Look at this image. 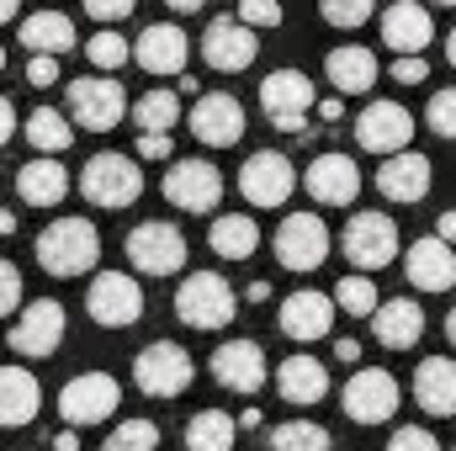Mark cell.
I'll list each match as a JSON object with an SVG mask.
<instances>
[{
  "mask_svg": "<svg viewBox=\"0 0 456 451\" xmlns=\"http://www.w3.org/2000/svg\"><path fill=\"white\" fill-rule=\"evenodd\" d=\"M0 70H5V48H0Z\"/></svg>",
  "mask_w": 456,
  "mask_h": 451,
  "instance_id": "61",
  "label": "cell"
},
{
  "mask_svg": "<svg viewBox=\"0 0 456 451\" xmlns=\"http://www.w3.org/2000/svg\"><path fill=\"white\" fill-rule=\"evenodd\" d=\"M335 324V298L324 292H292L281 303V335L287 340H324Z\"/></svg>",
  "mask_w": 456,
  "mask_h": 451,
  "instance_id": "24",
  "label": "cell"
},
{
  "mask_svg": "<svg viewBox=\"0 0 456 451\" xmlns=\"http://www.w3.org/2000/svg\"><path fill=\"white\" fill-rule=\"evenodd\" d=\"M271 451H330V430L314 420H292L271 430Z\"/></svg>",
  "mask_w": 456,
  "mask_h": 451,
  "instance_id": "37",
  "label": "cell"
},
{
  "mask_svg": "<svg viewBox=\"0 0 456 451\" xmlns=\"http://www.w3.org/2000/svg\"><path fill=\"white\" fill-rule=\"evenodd\" d=\"M21 43L32 48V59H59L75 48V21L59 16V11H37L21 21Z\"/></svg>",
  "mask_w": 456,
  "mask_h": 451,
  "instance_id": "31",
  "label": "cell"
},
{
  "mask_svg": "<svg viewBox=\"0 0 456 451\" xmlns=\"http://www.w3.org/2000/svg\"><path fill=\"white\" fill-rule=\"evenodd\" d=\"M377 192L387 197V202H419L425 192H430V160L425 154H393L382 170H377Z\"/></svg>",
  "mask_w": 456,
  "mask_h": 451,
  "instance_id": "25",
  "label": "cell"
},
{
  "mask_svg": "<svg viewBox=\"0 0 456 451\" xmlns=\"http://www.w3.org/2000/svg\"><path fill=\"white\" fill-rule=\"evenodd\" d=\"M260 107H265V117H271V127L308 138V112L319 107V96H314V80H308V75L276 70V75L260 80Z\"/></svg>",
  "mask_w": 456,
  "mask_h": 451,
  "instance_id": "2",
  "label": "cell"
},
{
  "mask_svg": "<svg viewBox=\"0 0 456 451\" xmlns=\"http://www.w3.org/2000/svg\"><path fill=\"white\" fill-rule=\"evenodd\" d=\"M86 59L96 64V70H122L127 59H133V43H122V32H96L91 43H86Z\"/></svg>",
  "mask_w": 456,
  "mask_h": 451,
  "instance_id": "38",
  "label": "cell"
},
{
  "mask_svg": "<svg viewBox=\"0 0 456 451\" xmlns=\"http://www.w3.org/2000/svg\"><path fill=\"white\" fill-rule=\"evenodd\" d=\"M127 260L138 266V271H149V276H170V271H181L186 266V234L175 224H138L127 234Z\"/></svg>",
  "mask_w": 456,
  "mask_h": 451,
  "instance_id": "8",
  "label": "cell"
},
{
  "mask_svg": "<svg viewBox=\"0 0 456 451\" xmlns=\"http://www.w3.org/2000/svg\"><path fill=\"white\" fill-rule=\"evenodd\" d=\"M102 451H159V430L149 420H122Z\"/></svg>",
  "mask_w": 456,
  "mask_h": 451,
  "instance_id": "39",
  "label": "cell"
},
{
  "mask_svg": "<svg viewBox=\"0 0 456 451\" xmlns=\"http://www.w3.org/2000/svg\"><path fill=\"white\" fill-rule=\"evenodd\" d=\"M276 388H281L287 404H319V398L330 393V372H324V361H314V356H287V361L276 366Z\"/></svg>",
  "mask_w": 456,
  "mask_h": 451,
  "instance_id": "28",
  "label": "cell"
},
{
  "mask_svg": "<svg viewBox=\"0 0 456 451\" xmlns=\"http://www.w3.org/2000/svg\"><path fill=\"white\" fill-rule=\"evenodd\" d=\"M446 59H452V64H456V32H452V37H446Z\"/></svg>",
  "mask_w": 456,
  "mask_h": 451,
  "instance_id": "60",
  "label": "cell"
},
{
  "mask_svg": "<svg viewBox=\"0 0 456 451\" xmlns=\"http://www.w3.org/2000/svg\"><path fill=\"white\" fill-rule=\"evenodd\" d=\"M403 271H409V282H414L419 292H452L456 287L452 244H441V239H414L409 255H403Z\"/></svg>",
  "mask_w": 456,
  "mask_h": 451,
  "instance_id": "23",
  "label": "cell"
},
{
  "mask_svg": "<svg viewBox=\"0 0 456 451\" xmlns=\"http://www.w3.org/2000/svg\"><path fill=\"white\" fill-rule=\"evenodd\" d=\"M86 308H91L96 324H107V330H127V324H138V314H143V292H138L133 276H122V271H102V276L91 282V292H86Z\"/></svg>",
  "mask_w": 456,
  "mask_h": 451,
  "instance_id": "10",
  "label": "cell"
},
{
  "mask_svg": "<svg viewBox=\"0 0 456 451\" xmlns=\"http://www.w3.org/2000/svg\"><path fill=\"white\" fill-rule=\"evenodd\" d=\"M16 192H21V202H32V208H59V202L69 197V170H64L59 160H32V165L16 170Z\"/></svg>",
  "mask_w": 456,
  "mask_h": 451,
  "instance_id": "27",
  "label": "cell"
},
{
  "mask_svg": "<svg viewBox=\"0 0 456 451\" xmlns=\"http://www.w3.org/2000/svg\"><path fill=\"white\" fill-rule=\"evenodd\" d=\"M319 11H324V21H335V27H361V21L371 16V0H319Z\"/></svg>",
  "mask_w": 456,
  "mask_h": 451,
  "instance_id": "42",
  "label": "cell"
},
{
  "mask_svg": "<svg viewBox=\"0 0 456 451\" xmlns=\"http://www.w3.org/2000/svg\"><path fill=\"white\" fill-rule=\"evenodd\" d=\"M335 356H340V361H355V356H361V345H355V340H335Z\"/></svg>",
  "mask_w": 456,
  "mask_h": 451,
  "instance_id": "52",
  "label": "cell"
},
{
  "mask_svg": "<svg viewBox=\"0 0 456 451\" xmlns=\"http://www.w3.org/2000/svg\"><path fill=\"white\" fill-rule=\"evenodd\" d=\"M53 447H59V451H75V447H80V441H75V436L64 430V436H53Z\"/></svg>",
  "mask_w": 456,
  "mask_h": 451,
  "instance_id": "57",
  "label": "cell"
},
{
  "mask_svg": "<svg viewBox=\"0 0 456 451\" xmlns=\"http://www.w3.org/2000/svg\"><path fill=\"white\" fill-rule=\"evenodd\" d=\"M191 377H197V366H191V356H186L175 340H154V345H143L138 361H133V382H138L149 398H175V393L191 388Z\"/></svg>",
  "mask_w": 456,
  "mask_h": 451,
  "instance_id": "4",
  "label": "cell"
},
{
  "mask_svg": "<svg viewBox=\"0 0 456 451\" xmlns=\"http://www.w3.org/2000/svg\"><path fill=\"white\" fill-rule=\"evenodd\" d=\"M133 122H138V133H170V127L181 122V96H175V91H149V96H138Z\"/></svg>",
  "mask_w": 456,
  "mask_h": 451,
  "instance_id": "36",
  "label": "cell"
},
{
  "mask_svg": "<svg viewBox=\"0 0 456 451\" xmlns=\"http://www.w3.org/2000/svg\"><path fill=\"white\" fill-rule=\"evenodd\" d=\"M165 5H170V11H202L208 0H165Z\"/></svg>",
  "mask_w": 456,
  "mask_h": 451,
  "instance_id": "55",
  "label": "cell"
},
{
  "mask_svg": "<svg viewBox=\"0 0 456 451\" xmlns=\"http://www.w3.org/2000/svg\"><path fill=\"white\" fill-rule=\"evenodd\" d=\"M213 377L224 382L228 393H260L265 382V350L255 340H228L224 350H213Z\"/></svg>",
  "mask_w": 456,
  "mask_h": 451,
  "instance_id": "21",
  "label": "cell"
},
{
  "mask_svg": "<svg viewBox=\"0 0 456 451\" xmlns=\"http://www.w3.org/2000/svg\"><path fill=\"white\" fill-rule=\"evenodd\" d=\"M335 303H340L345 314L366 319V314H377V287H371L366 276H345L340 287H335Z\"/></svg>",
  "mask_w": 456,
  "mask_h": 451,
  "instance_id": "40",
  "label": "cell"
},
{
  "mask_svg": "<svg viewBox=\"0 0 456 451\" xmlns=\"http://www.w3.org/2000/svg\"><path fill=\"white\" fill-rule=\"evenodd\" d=\"M319 112H324V122H340V112H345V107H340V96H335V102H324Z\"/></svg>",
  "mask_w": 456,
  "mask_h": 451,
  "instance_id": "54",
  "label": "cell"
},
{
  "mask_svg": "<svg viewBox=\"0 0 456 451\" xmlns=\"http://www.w3.org/2000/svg\"><path fill=\"white\" fill-rule=\"evenodd\" d=\"M165 197L181 208V213H213L218 197H224V176L208 165V160H175L165 170Z\"/></svg>",
  "mask_w": 456,
  "mask_h": 451,
  "instance_id": "11",
  "label": "cell"
},
{
  "mask_svg": "<svg viewBox=\"0 0 456 451\" xmlns=\"http://www.w3.org/2000/svg\"><path fill=\"white\" fill-rule=\"evenodd\" d=\"M102 260V234L86 218H59L37 234V266L48 276H86Z\"/></svg>",
  "mask_w": 456,
  "mask_h": 451,
  "instance_id": "1",
  "label": "cell"
},
{
  "mask_svg": "<svg viewBox=\"0 0 456 451\" xmlns=\"http://www.w3.org/2000/svg\"><path fill=\"white\" fill-rule=\"evenodd\" d=\"M80 192L96 202V208H127L143 197V170L122 154H96L86 170H80Z\"/></svg>",
  "mask_w": 456,
  "mask_h": 451,
  "instance_id": "5",
  "label": "cell"
},
{
  "mask_svg": "<svg viewBox=\"0 0 456 451\" xmlns=\"http://www.w3.org/2000/svg\"><path fill=\"white\" fill-rule=\"evenodd\" d=\"M27 144H32V149H43V160H48V154H64V149L75 144V127H69V117H64V112L37 107V112L27 117Z\"/></svg>",
  "mask_w": 456,
  "mask_h": 451,
  "instance_id": "35",
  "label": "cell"
},
{
  "mask_svg": "<svg viewBox=\"0 0 456 451\" xmlns=\"http://www.w3.org/2000/svg\"><path fill=\"white\" fill-rule=\"evenodd\" d=\"M425 122H430V133H441V138H456V86H452V91H436V96H430V107H425Z\"/></svg>",
  "mask_w": 456,
  "mask_h": 451,
  "instance_id": "41",
  "label": "cell"
},
{
  "mask_svg": "<svg viewBox=\"0 0 456 451\" xmlns=\"http://www.w3.org/2000/svg\"><path fill=\"white\" fill-rule=\"evenodd\" d=\"M292 186H297L292 160L276 154V149H260V154H249V160L239 165V192H244L249 208H281V202L292 197Z\"/></svg>",
  "mask_w": 456,
  "mask_h": 451,
  "instance_id": "6",
  "label": "cell"
},
{
  "mask_svg": "<svg viewBox=\"0 0 456 451\" xmlns=\"http://www.w3.org/2000/svg\"><path fill=\"white\" fill-rule=\"evenodd\" d=\"M414 138V117L403 112L398 102H371L366 112L355 117V144L366 154H403V144Z\"/></svg>",
  "mask_w": 456,
  "mask_h": 451,
  "instance_id": "15",
  "label": "cell"
},
{
  "mask_svg": "<svg viewBox=\"0 0 456 451\" xmlns=\"http://www.w3.org/2000/svg\"><path fill=\"white\" fill-rule=\"evenodd\" d=\"M11 228H16V218H11V213H5V208H0V239H5V234H11Z\"/></svg>",
  "mask_w": 456,
  "mask_h": 451,
  "instance_id": "58",
  "label": "cell"
},
{
  "mask_svg": "<svg viewBox=\"0 0 456 451\" xmlns=\"http://www.w3.org/2000/svg\"><path fill=\"white\" fill-rule=\"evenodd\" d=\"M43 409V388L21 366H0V425H27Z\"/></svg>",
  "mask_w": 456,
  "mask_h": 451,
  "instance_id": "29",
  "label": "cell"
},
{
  "mask_svg": "<svg viewBox=\"0 0 456 451\" xmlns=\"http://www.w3.org/2000/svg\"><path fill=\"white\" fill-rule=\"evenodd\" d=\"M170 144H175L170 133H143V138H138V154H143V160H165Z\"/></svg>",
  "mask_w": 456,
  "mask_h": 451,
  "instance_id": "49",
  "label": "cell"
},
{
  "mask_svg": "<svg viewBox=\"0 0 456 451\" xmlns=\"http://www.w3.org/2000/svg\"><path fill=\"white\" fill-rule=\"evenodd\" d=\"M441 244H456V213H441V234H436Z\"/></svg>",
  "mask_w": 456,
  "mask_h": 451,
  "instance_id": "51",
  "label": "cell"
},
{
  "mask_svg": "<svg viewBox=\"0 0 456 451\" xmlns=\"http://www.w3.org/2000/svg\"><path fill=\"white\" fill-rule=\"evenodd\" d=\"M414 398H419V409H430V414H456V361L446 356H430V361H419V372H414Z\"/></svg>",
  "mask_w": 456,
  "mask_h": 451,
  "instance_id": "26",
  "label": "cell"
},
{
  "mask_svg": "<svg viewBox=\"0 0 456 451\" xmlns=\"http://www.w3.org/2000/svg\"><path fill=\"white\" fill-rule=\"evenodd\" d=\"M398 398H403V393H398V377H393V372H377V366L355 372L340 393L345 414H350L355 425H382V420H393V414H398Z\"/></svg>",
  "mask_w": 456,
  "mask_h": 451,
  "instance_id": "7",
  "label": "cell"
},
{
  "mask_svg": "<svg viewBox=\"0 0 456 451\" xmlns=\"http://www.w3.org/2000/svg\"><path fill=\"white\" fill-rule=\"evenodd\" d=\"M16 11H21V0H0V21H11Z\"/></svg>",
  "mask_w": 456,
  "mask_h": 451,
  "instance_id": "56",
  "label": "cell"
},
{
  "mask_svg": "<svg viewBox=\"0 0 456 451\" xmlns=\"http://www.w3.org/2000/svg\"><path fill=\"white\" fill-rule=\"evenodd\" d=\"M133 5H138V0H86V11H91L96 21H122V16H133Z\"/></svg>",
  "mask_w": 456,
  "mask_h": 451,
  "instance_id": "47",
  "label": "cell"
},
{
  "mask_svg": "<svg viewBox=\"0 0 456 451\" xmlns=\"http://www.w3.org/2000/svg\"><path fill=\"white\" fill-rule=\"evenodd\" d=\"M202 53H208V64L213 70H224V75H239V70H249L255 64V32L249 27H239L233 16H213L208 21V32H202Z\"/></svg>",
  "mask_w": 456,
  "mask_h": 451,
  "instance_id": "19",
  "label": "cell"
},
{
  "mask_svg": "<svg viewBox=\"0 0 456 451\" xmlns=\"http://www.w3.org/2000/svg\"><path fill=\"white\" fill-rule=\"evenodd\" d=\"M430 37H436V21H430V11H425L419 0H393V5L382 11V43H387L398 59H419V53L430 48Z\"/></svg>",
  "mask_w": 456,
  "mask_h": 451,
  "instance_id": "16",
  "label": "cell"
},
{
  "mask_svg": "<svg viewBox=\"0 0 456 451\" xmlns=\"http://www.w3.org/2000/svg\"><path fill=\"white\" fill-rule=\"evenodd\" d=\"M387 451H441V441L430 430H419V425H403V430H393Z\"/></svg>",
  "mask_w": 456,
  "mask_h": 451,
  "instance_id": "44",
  "label": "cell"
},
{
  "mask_svg": "<svg viewBox=\"0 0 456 451\" xmlns=\"http://www.w3.org/2000/svg\"><path fill=\"white\" fill-rule=\"evenodd\" d=\"M233 436H239V420L224 414V409H202L186 425V447L191 451H233Z\"/></svg>",
  "mask_w": 456,
  "mask_h": 451,
  "instance_id": "33",
  "label": "cell"
},
{
  "mask_svg": "<svg viewBox=\"0 0 456 451\" xmlns=\"http://www.w3.org/2000/svg\"><path fill=\"white\" fill-rule=\"evenodd\" d=\"M398 255V224L387 213H355L345 224V260L361 271H377Z\"/></svg>",
  "mask_w": 456,
  "mask_h": 451,
  "instance_id": "9",
  "label": "cell"
},
{
  "mask_svg": "<svg viewBox=\"0 0 456 451\" xmlns=\"http://www.w3.org/2000/svg\"><path fill=\"white\" fill-rule=\"evenodd\" d=\"M175 314H181V324H191V330H224L228 319L239 314V298H233V287H228L218 271H197V276L181 282Z\"/></svg>",
  "mask_w": 456,
  "mask_h": 451,
  "instance_id": "3",
  "label": "cell"
},
{
  "mask_svg": "<svg viewBox=\"0 0 456 451\" xmlns=\"http://www.w3.org/2000/svg\"><path fill=\"white\" fill-rule=\"evenodd\" d=\"M191 133L202 138V144H213V149H228V144H239L244 138V107L224 96V91H208L197 107H191Z\"/></svg>",
  "mask_w": 456,
  "mask_h": 451,
  "instance_id": "22",
  "label": "cell"
},
{
  "mask_svg": "<svg viewBox=\"0 0 456 451\" xmlns=\"http://www.w3.org/2000/svg\"><path fill=\"white\" fill-rule=\"evenodd\" d=\"M27 80L43 91V86H53L59 80V59H27Z\"/></svg>",
  "mask_w": 456,
  "mask_h": 451,
  "instance_id": "48",
  "label": "cell"
},
{
  "mask_svg": "<svg viewBox=\"0 0 456 451\" xmlns=\"http://www.w3.org/2000/svg\"><path fill=\"white\" fill-rule=\"evenodd\" d=\"M303 186H308V197L324 202V208H350V202L361 197V170H355L350 154H319V160L308 165Z\"/></svg>",
  "mask_w": 456,
  "mask_h": 451,
  "instance_id": "17",
  "label": "cell"
},
{
  "mask_svg": "<svg viewBox=\"0 0 456 451\" xmlns=\"http://www.w3.org/2000/svg\"><path fill=\"white\" fill-rule=\"evenodd\" d=\"M330 255V228L319 224L314 213H292L287 224L276 228V260L287 271H319Z\"/></svg>",
  "mask_w": 456,
  "mask_h": 451,
  "instance_id": "14",
  "label": "cell"
},
{
  "mask_svg": "<svg viewBox=\"0 0 456 451\" xmlns=\"http://www.w3.org/2000/svg\"><path fill=\"white\" fill-rule=\"evenodd\" d=\"M186 53H191V37L170 21H154L138 32L133 43V59L149 70V75H186Z\"/></svg>",
  "mask_w": 456,
  "mask_h": 451,
  "instance_id": "20",
  "label": "cell"
},
{
  "mask_svg": "<svg viewBox=\"0 0 456 451\" xmlns=\"http://www.w3.org/2000/svg\"><path fill=\"white\" fill-rule=\"evenodd\" d=\"M260 250V228L249 224L244 213H224L218 224H213V255H224V260H249Z\"/></svg>",
  "mask_w": 456,
  "mask_h": 451,
  "instance_id": "34",
  "label": "cell"
},
{
  "mask_svg": "<svg viewBox=\"0 0 456 451\" xmlns=\"http://www.w3.org/2000/svg\"><path fill=\"white\" fill-rule=\"evenodd\" d=\"M239 27H281V5L276 0H239V16H233Z\"/></svg>",
  "mask_w": 456,
  "mask_h": 451,
  "instance_id": "43",
  "label": "cell"
},
{
  "mask_svg": "<svg viewBox=\"0 0 456 451\" xmlns=\"http://www.w3.org/2000/svg\"><path fill=\"white\" fill-rule=\"evenodd\" d=\"M11 133H16V112H11V102L0 96V144H5Z\"/></svg>",
  "mask_w": 456,
  "mask_h": 451,
  "instance_id": "50",
  "label": "cell"
},
{
  "mask_svg": "<svg viewBox=\"0 0 456 451\" xmlns=\"http://www.w3.org/2000/svg\"><path fill=\"white\" fill-rule=\"evenodd\" d=\"M122 112H127V91H122L117 80L91 75V80H75V86H69V117H75L80 127L107 133V127L122 122Z\"/></svg>",
  "mask_w": 456,
  "mask_h": 451,
  "instance_id": "13",
  "label": "cell"
},
{
  "mask_svg": "<svg viewBox=\"0 0 456 451\" xmlns=\"http://www.w3.org/2000/svg\"><path fill=\"white\" fill-rule=\"evenodd\" d=\"M324 70H330L335 91H345V96H361L377 86V53L371 48H335Z\"/></svg>",
  "mask_w": 456,
  "mask_h": 451,
  "instance_id": "32",
  "label": "cell"
},
{
  "mask_svg": "<svg viewBox=\"0 0 456 451\" xmlns=\"http://www.w3.org/2000/svg\"><path fill=\"white\" fill-rule=\"evenodd\" d=\"M16 303H21V271H16L11 260H0V319H5Z\"/></svg>",
  "mask_w": 456,
  "mask_h": 451,
  "instance_id": "45",
  "label": "cell"
},
{
  "mask_svg": "<svg viewBox=\"0 0 456 451\" xmlns=\"http://www.w3.org/2000/svg\"><path fill=\"white\" fill-rule=\"evenodd\" d=\"M419 335H425V308H419V303L387 298V303L377 308V340H382L387 350H409V345H419Z\"/></svg>",
  "mask_w": 456,
  "mask_h": 451,
  "instance_id": "30",
  "label": "cell"
},
{
  "mask_svg": "<svg viewBox=\"0 0 456 451\" xmlns=\"http://www.w3.org/2000/svg\"><path fill=\"white\" fill-rule=\"evenodd\" d=\"M446 340H452V345H456V308H452V314H446Z\"/></svg>",
  "mask_w": 456,
  "mask_h": 451,
  "instance_id": "59",
  "label": "cell"
},
{
  "mask_svg": "<svg viewBox=\"0 0 456 451\" xmlns=\"http://www.w3.org/2000/svg\"><path fill=\"white\" fill-rule=\"evenodd\" d=\"M255 425H260V409H255V404H249V409H244V414H239V430H255Z\"/></svg>",
  "mask_w": 456,
  "mask_h": 451,
  "instance_id": "53",
  "label": "cell"
},
{
  "mask_svg": "<svg viewBox=\"0 0 456 451\" xmlns=\"http://www.w3.org/2000/svg\"><path fill=\"white\" fill-rule=\"evenodd\" d=\"M441 5H456V0H441Z\"/></svg>",
  "mask_w": 456,
  "mask_h": 451,
  "instance_id": "62",
  "label": "cell"
},
{
  "mask_svg": "<svg viewBox=\"0 0 456 451\" xmlns=\"http://www.w3.org/2000/svg\"><path fill=\"white\" fill-rule=\"evenodd\" d=\"M117 382L107 372H80V377H69V388L59 393V409H64V420L69 425H102V420H112L117 414Z\"/></svg>",
  "mask_w": 456,
  "mask_h": 451,
  "instance_id": "12",
  "label": "cell"
},
{
  "mask_svg": "<svg viewBox=\"0 0 456 451\" xmlns=\"http://www.w3.org/2000/svg\"><path fill=\"white\" fill-rule=\"evenodd\" d=\"M59 340H64V308L53 298L27 303L21 319L11 324V350H21V356H53Z\"/></svg>",
  "mask_w": 456,
  "mask_h": 451,
  "instance_id": "18",
  "label": "cell"
},
{
  "mask_svg": "<svg viewBox=\"0 0 456 451\" xmlns=\"http://www.w3.org/2000/svg\"><path fill=\"white\" fill-rule=\"evenodd\" d=\"M425 75H430V59H425V53H419V59H393V80H398V86H419Z\"/></svg>",
  "mask_w": 456,
  "mask_h": 451,
  "instance_id": "46",
  "label": "cell"
}]
</instances>
